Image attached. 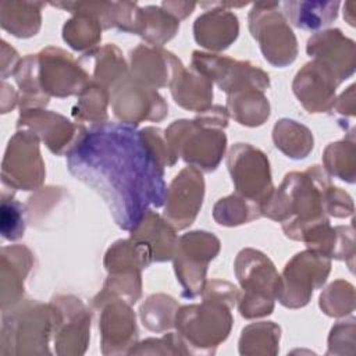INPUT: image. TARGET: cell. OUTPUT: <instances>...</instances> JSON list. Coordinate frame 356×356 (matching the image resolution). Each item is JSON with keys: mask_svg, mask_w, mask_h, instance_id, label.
I'll use <instances>...</instances> for the list:
<instances>
[{"mask_svg": "<svg viewBox=\"0 0 356 356\" xmlns=\"http://www.w3.org/2000/svg\"><path fill=\"white\" fill-rule=\"evenodd\" d=\"M195 6H196L195 3H171V1H167V3L164 1L161 4V7L165 8V11H168L177 19L185 18L188 14H191Z\"/></svg>", "mask_w": 356, "mask_h": 356, "instance_id": "32", "label": "cell"}, {"mask_svg": "<svg viewBox=\"0 0 356 356\" xmlns=\"http://www.w3.org/2000/svg\"><path fill=\"white\" fill-rule=\"evenodd\" d=\"M132 71L136 79L150 89L167 86L182 71L181 61L160 46H139L131 53Z\"/></svg>", "mask_w": 356, "mask_h": 356, "instance_id": "14", "label": "cell"}, {"mask_svg": "<svg viewBox=\"0 0 356 356\" xmlns=\"http://www.w3.org/2000/svg\"><path fill=\"white\" fill-rule=\"evenodd\" d=\"M337 76L320 61H312L298 72L293 82V92L310 113L325 110L335 92Z\"/></svg>", "mask_w": 356, "mask_h": 356, "instance_id": "15", "label": "cell"}, {"mask_svg": "<svg viewBox=\"0 0 356 356\" xmlns=\"http://www.w3.org/2000/svg\"><path fill=\"white\" fill-rule=\"evenodd\" d=\"M171 93L175 103L181 107L192 111H204L211 107L213 83L196 70L186 71L182 68L171 83Z\"/></svg>", "mask_w": 356, "mask_h": 356, "instance_id": "21", "label": "cell"}, {"mask_svg": "<svg viewBox=\"0 0 356 356\" xmlns=\"http://www.w3.org/2000/svg\"><path fill=\"white\" fill-rule=\"evenodd\" d=\"M179 28V19L160 7L149 6L140 8V25L138 35L143 36L153 46L168 42Z\"/></svg>", "mask_w": 356, "mask_h": 356, "instance_id": "25", "label": "cell"}, {"mask_svg": "<svg viewBox=\"0 0 356 356\" xmlns=\"http://www.w3.org/2000/svg\"><path fill=\"white\" fill-rule=\"evenodd\" d=\"M280 3H256L249 14V29L259 40L264 58L277 67L291 64L296 58V39L282 14Z\"/></svg>", "mask_w": 356, "mask_h": 356, "instance_id": "6", "label": "cell"}, {"mask_svg": "<svg viewBox=\"0 0 356 356\" xmlns=\"http://www.w3.org/2000/svg\"><path fill=\"white\" fill-rule=\"evenodd\" d=\"M53 324L54 312L51 305L46 306L36 300H28L4 310L0 353H21L22 345H47Z\"/></svg>", "mask_w": 356, "mask_h": 356, "instance_id": "5", "label": "cell"}, {"mask_svg": "<svg viewBox=\"0 0 356 356\" xmlns=\"http://www.w3.org/2000/svg\"><path fill=\"white\" fill-rule=\"evenodd\" d=\"M95 303L103 305L102 317L99 323V328L102 330V343L103 349L106 346H120L122 352L124 346H131L135 343L138 331L135 324V314L132 313L129 303L121 299H113L107 302L104 298L97 296ZM110 353V350H108Z\"/></svg>", "mask_w": 356, "mask_h": 356, "instance_id": "16", "label": "cell"}, {"mask_svg": "<svg viewBox=\"0 0 356 356\" xmlns=\"http://www.w3.org/2000/svg\"><path fill=\"white\" fill-rule=\"evenodd\" d=\"M222 8H213L196 18L193 25L195 39L210 50L227 49L238 36L239 24L235 14Z\"/></svg>", "mask_w": 356, "mask_h": 356, "instance_id": "18", "label": "cell"}, {"mask_svg": "<svg viewBox=\"0 0 356 356\" xmlns=\"http://www.w3.org/2000/svg\"><path fill=\"white\" fill-rule=\"evenodd\" d=\"M32 267V253L21 245L1 249V310L18 305L24 295V281Z\"/></svg>", "mask_w": 356, "mask_h": 356, "instance_id": "17", "label": "cell"}, {"mask_svg": "<svg viewBox=\"0 0 356 356\" xmlns=\"http://www.w3.org/2000/svg\"><path fill=\"white\" fill-rule=\"evenodd\" d=\"M17 128L36 134L56 154H68L85 131L82 125H75L57 113L38 107L21 110Z\"/></svg>", "mask_w": 356, "mask_h": 356, "instance_id": "13", "label": "cell"}, {"mask_svg": "<svg viewBox=\"0 0 356 356\" xmlns=\"http://www.w3.org/2000/svg\"><path fill=\"white\" fill-rule=\"evenodd\" d=\"M44 178V164L39 153V138L29 129H18L8 140L3 163L1 181L11 189H38Z\"/></svg>", "mask_w": 356, "mask_h": 356, "instance_id": "7", "label": "cell"}, {"mask_svg": "<svg viewBox=\"0 0 356 356\" xmlns=\"http://www.w3.org/2000/svg\"><path fill=\"white\" fill-rule=\"evenodd\" d=\"M261 216L260 206L235 193L220 199L214 206V218L221 225H239Z\"/></svg>", "mask_w": 356, "mask_h": 356, "instance_id": "27", "label": "cell"}, {"mask_svg": "<svg viewBox=\"0 0 356 356\" xmlns=\"http://www.w3.org/2000/svg\"><path fill=\"white\" fill-rule=\"evenodd\" d=\"M43 3L36 1H1V28L17 38H31L40 28V8Z\"/></svg>", "mask_w": 356, "mask_h": 356, "instance_id": "22", "label": "cell"}, {"mask_svg": "<svg viewBox=\"0 0 356 356\" xmlns=\"http://www.w3.org/2000/svg\"><path fill=\"white\" fill-rule=\"evenodd\" d=\"M53 6L75 13L63 28V38L72 49L85 50L100 40L102 24L82 3H53Z\"/></svg>", "mask_w": 356, "mask_h": 356, "instance_id": "20", "label": "cell"}, {"mask_svg": "<svg viewBox=\"0 0 356 356\" xmlns=\"http://www.w3.org/2000/svg\"><path fill=\"white\" fill-rule=\"evenodd\" d=\"M327 256L306 250L298 253L286 266L280 277V288L277 292L278 300L286 307L305 306L314 288L321 286L330 271Z\"/></svg>", "mask_w": 356, "mask_h": 356, "instance_id": "9", "label": "cell"}, {"mask_svg": "<svg viewBox=\"0 0 356 356\" xmlns=\"http://www.w3.org/2000/svg\"><path fill=\"white\" fill-rule=\"evenodd\" d=\"M227 104V111L242 125H261L270 115L268 100L264 97L263 90L256 88H246L229 93Z\"/></svg>", "mask_w": 356, "mask_h": 356, "instance_id": "23", "label": "cell"}, {"mask_svg": "<svg viewBox=\"0 0 356 356\" xmlns=\"http://www.w3.org/2000/svg\"><path fill=\"white\" fill-rule=\"evenodd\" d=\"M39 82L46 96L65 97L81 93L89 83L88 74L61 49L47 47L38 54Z\"/></svg>", "mask_w": 356, "mask_h": 356, "instance_id": "11", "label": "cell"}, {"mask_svg": "<svg viewBox=\"0 0 356 356\" xmlns=\"http://www.w3.org/2000/svg\"><path fill=\"white\" fill-rule=\"evenodd\" d=\"M6 82V81H4ZM6 86H7V92L8 95H6V92L1 90V113H8L10 110H13L18 102L17 99V93L14 90L13 86H10L7 82H6Z\"/></svg>", "mask_w": 356, "mask_h": 356, "instance_id": "33", "label": "cell"}, {"mask_svg": "<svg viewBox=\"0 0 356 356\" xmlns=\"http://www.w3.org/2000/svg\"><path fill=\"white\" fill-rule=\"evenodd\" d=\"M339 3L317 1H285L282 3L286 17L302 29H317L331 24L337 18Z\"/></svg>", "mask_w": 356, "mask_h": 356, "instance_id": "24", "label": "cell"}, {"mask_svg": "<svg viewBox=\"0 0 356 356\" xmlns=\"http://www.w3.org/2000/svg\"><path fill=\"white\" fill-rule=\"evenodd\" d=\"M131 236L145 242L153 253V260L167 261L174 257L178 243L175 228L153 210H147L138 225L131 229Z\"/></svg>", "mask_w": 356, "mask_h": 356, "instance_id": "19", "label": "cell"}, {"mask_svg": "<svg viewBox=\"0 0 356 356\" xmlns=\"http://www.w3.org/2000/svg\"><path fill=\"white\" fill-rule=\"evenodd\" d=\"M177 302L165 295H152L142 306L143 324L152 331H163L174 323Z\"/></svg>", "mask_w": 356, "mask_h": 356, "instance_id": "28", "label": "cell"}, {"mask_svg": "<svg viewBox=\"0 0 356 356\" xmlns=\"http://www.w3.org/2000/svg\"><path fill=\"white\" fill-rule=\"evenodd\" d=\"M235 273L245 293L239 312L246 318L270 314L280 288V277L271 260L259 250L243 249L235 260Z\"/></svg>", "mask_w": 356, "mask_h": 356, "instance_id": "3", "label": "cell"}, {"mask_svg": "<svg viewBox=\"0 0 356 356\" xmlns=\"http://www.w3.org/2000/svg\"><path fill=\"white\" fill-rule=\"evenodd\" d=\"M204 181L195 167L184 168L167 189L164 217L175 229H184L193 222L203 202Z\"/></svg>", "mask_w": 356, "mask_h": 356, "instance_id": "12", "label": "cell"}, {"mask_svg": "<svg viewBox=\"0 0 356 356\" xmlns=\"http://www.w3.org/2000/svg\"><path fill=\"white\" fill-rule=\"evenodd\" d=\"M202 305L184 306L175 314V325L179 338L185 345L218 346L228 337L232 325L229 309L239 295L235 286L228 282L211 281L204 288Z\"/></svg>", "mask_w": 356, "mask_h": 356, "instance_id": "2", "label": "cell"}, {"mask_svg": "<svg viewBox=\"0 0 356 356\" xmlns=\"http://www.w3.org/2000/svg\"><path fill=\"white\" fill-rule=\"evenodd\" d=\"M25 206L6 191L1 193L0 232L7 241H17L25 232Z\"/></svg>", "mask_w": 356, "mask_h": 356, "instance_id": "29", "label": "cell"}, {"mask_svg": "<svg viewBox=\"0 0 356 356\" xmlns=\"http://www.w3.org/2000/svg\"><path fill=\"white\" fill-rule=\"evenodd\" d=\"M228 170L238 195L261 207L273 192L266 154L248 143H236L228 154Z\"/></svg>", "mask_w": 356, "mask_h": 356, "instance_id": "10", "label": "cell"}, {"mask_svg": "<svg viewBox=\"0 0 356 356\" xmlns=\"http://www.w3.org/2000/svg\"><path fill=\"white\" fill-rule=\"evenodd\" d=\"M218 250L220 241L206 231H193L179 238L174 253V268L185 298L193 299L203 292L207 264Z\"/></svg>", "mask_w": 356, "mask_h": 356, "instance_id": "8", "label": "cell"}, {"mask_svg": "<svg viewBox=\"0 0 356 356\" xmlns=\"http://www.w3.org/2000/svg\"><path fill=\"white\" fill-rule=\"evenodd\" d=\"M275 146L288 157L303 159L313 149L312 132L292 120H281L274 127Z\"/></svg>", "mask_w": 356, "mask_h": 356, "instance_id": "26", "label": "cell"}, {"mask_svg": "<svg viewBox=\"0 0 356 356\" xmlns=\"http://www.w3.org/2000/svg\"><path fill=\"white\" fill-rule=\"evenodd\" d=\"M164 135L177 159L181 156L186 163L204 171H214L225 152L224 131L199 118L174 121Z\"/></svg>", "mask_w": 356, "mask_h": 356, "instance_id": "4", "label": "cell"}, {"mask_svg": "<svg viewBox=\"0 0 356 356\" xmlns=\"http://www.w3.org/2000/svg\"><path fill=\"white\" fill-rule=\"evenodd\" d=\"M161 132L100 122L85 128L67 154L70 172L102 196L121 229H134L149 206L165 202L164 167L174 165L175 157Z\"/></svg>", "mask_w": 356, "mask_h": 356, "instance_id": "1", "label": "cell"}, {"mask_svg": "<svg viewBox=\"0 0 356 356\" xmlns=\"http://www.w3.org/2000/svg\"><path fill=\"white\" fill-rule=\"evenodd\" d=\"M19 58L17 51L8 46V43L6 40H1V78L3 81L15 72L18 64H19Z\"/></svg>", "mask_w": 356, "mask_h": 356, "instance_id": "31", "label": "cell"}, {"mask_svg": "<svg viewBox=\"0 0 356 356\" xmlns=\"http://www.w3.org/2000/svg\"><path fill=\"white\" fill-rule=\"evenodd\" d=\"M107 89L100 83L89 82L83 90L79 93L78 108L74 111V115L79 120H89L95 122H102L107 118L106 106H107Z\"/></svg>", "mask_w": 356, "mask_h": 356, "instance_id": "30", "label": "cell"}]
</instances>
